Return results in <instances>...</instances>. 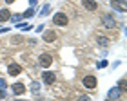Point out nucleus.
<instances>
[{
    "label": "nucleus",
    "instance_id": "9",
    "mask_svg": "<svg viewBox=\"0 0 127 101\" xmlns=\"http://www.w3.org/2000/svg\"><path fill=\"white\" fill-rule=\"evenodd\" d=\"M103 24H105L109 29H113V27H114V20H111L107 15H103Z\"/></svg>",
    "mask_w": 127,
    "mask_h": 101
},
{
    "label": "nucleus",
    "instance_id": "12",
    "mask_svg": "<svg viewBox=\"0 0 127 101\" xmlns=\"http://www.w3.org/2000/svg\"><path fill=\"white\" fill-rule=\"evenodd\" d=\"M11 42H13V43H22V42H24V38H22V36H13V38H11Z\"/></svg>",
    "mask_w": 127,
    "mask_h": 101
},
{
    "label": "nucleus",
    "instance_id": "13",
    "mask_svg": "<svg viewBox=\"0 0 127 101\" xmlns=\"http://www.w3.org/2000/svg\"><path fill=\"white\" fill-rule=\"evenodd\" d=\"M107 42H109L107 38H103V36L100 38V36H98V43H100V45H107Z\"/></svg>",
    "mask_w": 127,
    "mask_h": 101
},
{
    "label": "nucleus",
    "instance_id": "5",
    "mask_svg": "<svg viewBox=\"0 0 127 101\" xmlns=\"http://www.w3.org/2000/svg\"><path fill=\"white\" fill-rule=\"evenodd\" d=\"M7 70H9V74H11V76H18L20 72H22V67H20V65H16V63H11Z\"/></svg>",
    "mask_w": 127,
    "mask_h": 101
},
{
    "label": "nucleus",
    "instance_id": "16",
    "mask_svg": "<svg viewBox=\"0 0 127 101\" xmlns=\"http://www.w3.org/2000/svg\"><path fill=\"white\" fill-rule=\"evenodd\" d=\"M80 101H91V99H89L87 96H82V98H80Z\"/></svg>",
    "mask_w": 127,
    "mask_h": 101
},
{
    "label": "nucleus",
    "instance_id": "7",
    "mask_svg": "<svg viewBox=\"0 0 127 101\" xmlns=\"http://www.w3.org/2000/svg\"><path fill=\"white\" fill-rule=\"evenodd\" d=\"M13 92L20 96V94H24V92H26V87L22 85V83H16V85H13Z\"/></svg>",
    "mask_w": 127,
    "mask_h": 101
},
{
    "label": "nucleus",
    "instance_id": "1",
    "mask_svg": "<svg viewBox=\"0 0 127 101\" xmlns=\"http://www.w3.org/2000/svg\"><path fill=\"white\" fill-rule=\"evenodd\" d=\"M53 22H55L56 25H67L69 18H67V15H64V13H56L53 16Z\"/></svg>",
    "mask_w": 127,
    "mask_h": 101
},
{
    "label": "nucleus",
    "instance_id": "17",
    "mask_svg": "<svg viewBox=\"0 0 127 101\" xmlns=\"http://www.w3.org/2000/svg\"><path fill=\"white\" fill-rule=\"evenodd\" d=\"M5 2H7V4H13V2H15V0H5Z\"/></svg>",
    "mask_w": 127,
    "mask_h": 101
},
{
    "label": "nucleus",
    "instance_id": "15",
    "mask_svg": "<svg viewBox=\"0 0 127 101\" xmlns=\"http://www.w3.org/2000/svg\"><path fill=\"white\" fill-rule=\"evenodd\" d=\"M111 98H118V90H113L111 92Z\"/></svg>",
    "mask_w": 127,
    "mask_h": 101
},
{
    "label": "nucleus",
    "instance_id": "11",
    "mask_svg": "<svg viewBox=\"0 0 127 101\" xmlns=\"http://www.w3.org/2000/svg\"><path fill=\"white\" fill-rule=\"evenodd\" d=\"M113 7H116V9H120V11H125V4H124V2H116V0H114V2H113Z\"/></svg>",
    "mask_w": 127,
    "mask_h": 101
},
{
    "label": "nucleus",
    "instance_id": "6",
    "mask_svg": "<svg viewBox=\"0 0 127 101\" xmlns=\"http://www.w3.org/2000/svg\"><path fill=\"white\" fill-rule=\"evenodd\" d=\"M82 4H84V7H87V9H91V11H95V9L98 7V4L95 2V0H82Z\"/></svg>",
    "mask_w": 127,
    "mask_h": 101
},
{
    "label": "nucleus",
    "instance_id": "3",
    "mask_svg": "<svg viewBox=\"0 0 127 101\" xmlns=\"http://www.w3.org/2000/svg\"><path fill=\"white\" fill-rule=\"evenodd\" d=\"M44 81L47 83V85H53L56 81V74L55 72H44Z\"/></svg>",
    "mask_w": 127,
    "mask_h": 101
},
{
    "label": "nucleus",
    "instance_id": "10",
    "mask_svg": "<svg viewBox=\"0 0 127 101\" xmlns=\"http://www.w3.org/2000/svg\"><path fill=\"white\" fill-rule=\"evenodd\" d=\"M5 20H9V11L2 9V11H0V22H5Z\"/></svg>",
    "mask_w": 127,
    "mask_h": 101
},
{
    "label": "nucleus",
    "instance_id": "14",
    "mask_svg": "<svg viewBox=\"0 0 127 101\" xmlns=\"http://www.w3.org/2000/svg\"><path fill=\"white\" fill-rule=\"evenodd\" d=\"M118 85H120V90H124V88H125V80H120Z\"/></svg>",
    "mask_w": 127,
    "mask_h": 101
},
{
    "label": "nucleus",
    "instance_id": "2",
    "mask_svg": "<svg viewBox=\"0 0 127 101\" xmlns=\"http://www.w3.org/2000/svg\"><path fill=\"white\" fill-rule=\"evenodd\" d=\"M82 83H84V87H87V88H96V78L95 76H85L82 80Z\"/></svg>",
    "mask_w": 127,
    "mask_h": 101
},
{
    "label": "nucleus",
    "instance_id": "8",
    "mask_svg": "<svg viewBox=\"0 0 127 101\" xmlns=\"http://www.w3.org/2000/svg\"><path fill=\"white\" fill-rule=\"evenodd\" d=\"M44 40L45 42H53V40H56V34H55V31H47L44 34Z\"/></svg>",
    "mask_w": 127,
    "mask_h": 101
},
{
    "label": "nucleus",
    "instance_id": "4",
    "mask_svg": "<svg viewBox=\"0 0 127 101\" xmlns=\"http://www.w3.org/2000/svg\"><path fill=\"white\" fill-rule=\"evenodd\" d=\"M51 63H53L51 54H42V56H40V65H42V67H49Z\"/></svg>",
    "mask_w": 127,
    "mask_h": 101
},
{
    "label": "nucleus",
    "instance_id": "18",
    "mask_svg": "<svg viewBox=\"0 0 127 101\" xmlns=\"http://www.w3.org/2000/svg\"><path fill=\"white\" fill-rule=\"evenodd\" d=\"M0 98H4V92H0Z\"/></svg>",
    "mask_w": 127,
    "mask_h": 101
}]
</instances>
